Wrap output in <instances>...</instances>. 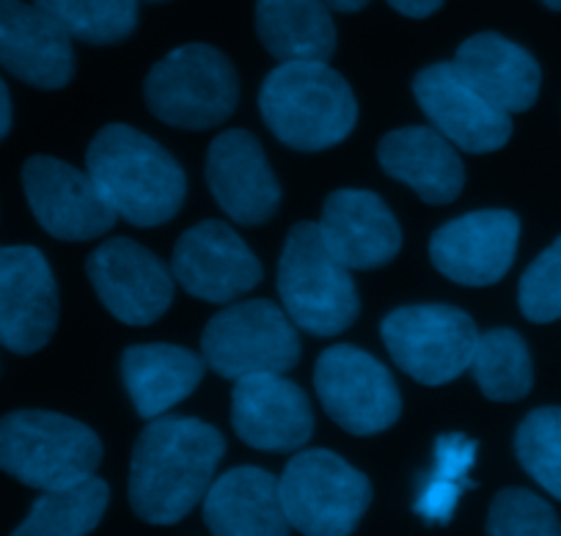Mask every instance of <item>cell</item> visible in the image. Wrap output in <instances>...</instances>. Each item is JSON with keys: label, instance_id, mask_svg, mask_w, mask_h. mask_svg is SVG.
I'll return each mask as SVG.
<instances>
[{"label": "cell", "instance_id": "7a4b0ae2", "mask_svg": "<svg viewBox=\"0 0 561 536\" xmlns=\"http://www.w3.org/2000/svg\"><path fill=\"white\" fill-rule=\"evenodd\" d=\"M85 171L116 218L140 229L169 224L185 204L187 179L180 162L158 140L127 124H107L94 135Z\"/></svg>", "mask_w": 561, "mask_h": 536}, {"label": "cell", "instance_id": "ffe728a7", "mask_svg": "<svg viewBox=\"0 0 561 536\" xmlns=\"http://www.w3.org/2000/svg\"><path fill=\"white\" fill-rule=\"evenodd\" d=\"M320 235L347 270L386 267L402 248V229L371 191H336L322 204Z\"/></svg>", "mask_w": 561, "mask_h": 536}, {"label": "cell", "instance_id": "d4e9b609", "mask_svg": "<svg viewBox=\"0 0 561 536\" xmlns=\"http://www.w3.org/2000/svg\"><path fill=\"white\" fill-rule=\"evenodd\" d=\"M256 34L280 64H328L336 50V25L325 0H256Z\"/></svg>", "mask_w": 561, "mask_h": 536}, {"label": "cell", "instance_id": "4fadbf2b", "mask_svg": "<svg viewBox=\"0 0 561 536\" xmlns=\"http://www.w3.org/2000/svg\"><path fill=\"white\" fill-rule=\"evenodd\" d=\"M58 324V289L45 253L34 246L0 248V346L34 355Z\"/></svg>", "mask_w": 561, "mask_h": 536}, {"label": "cell", "instance_id": "8fae6325", "mask_svg": "<svg viewBox=\"0 0 561 536\" xmlns=\"http://www.w3.org/2000/svg\"><path fill=\"white\" fill-rule=\"evenodd\" d=\"M23 187L34 218L56 240H96L116 224V213L89 171L58 157H31L23 166Z\"/></svg>", "mask_w": 561, "mask_h": 536}, {"label": "cell", "instance_id": "e575fe53", "mask_svg": "<svg viewBox=\"0 0 561 536\" xmlns=\"http://www.w3.org/2000/svg\"><path fill=\"white\" fill-rule=\"evenodd\" d=\"M12 129V96H9L7 83L0 78V140L7 138Z\"/></svg>", "mask_w": 561, "mask_h": 536}, {"label": "cell", "instance_id": "d6986e66", "mask_svg": "<svg viewBox=\"0 0 561 536\" xmlns=\"http://www.w3.org/2000/svg\"><path fill=\"white\" fill-rule=\"evenodd\" d=\"M0 67L36 89H64L75 75L72 39L36 3L0 0Z\"/></svg>", "mask_w": 561, "mask_h": 536}, {"label": "cell", "instance_id": "ba28073f", "mask_svg": "<svg viewBox=\"0 0 561 536\" xmlns=\"http://www.w3.org/2000/svg\"><path fill=\"white\" fill-rule=\"evenodd\" d=\"M202 357L234 383L251 375H284L300 361L298 324L270 300L237 303L207 322Z\"/></svg>", "mask_w": 561, "mask_h": 536}, {"label": "cell", "instance_id": "f1b7e54d", "mask_svg": "<svg viewBox=\"0 0 561 536\" xmlns=\"http://www.w3.org/2000/svg\"><path fill=\"white\" fill-rule=\"evenodd\" d=\"M515 452L523 470L561 501V408L531 410L517 426Z\"/></svg>", "mask_w": 561, "mask_h": 536}, {"label": "cell", "instance_id": "7c38bea8", "mask_svg": "<svg viewBox=\"0 0 561 536\" xmlns=\"http://www.w3.org/2000/svg\"><path fill=\"white\" fill-rule=\"evenodd\" d=\"M102 306L124 324H152L174 303V273L135 240L116 237L96 248L85 262Z\"/></svg>", "mask_w": 561, "mask_h": 536}, {"label": "cell", "instance_id": "7402d4cb", "mask_svg": "<svg viewBox=\"0 0 561 536\" xmlns=\"http://www.w3.org/2000/svg\"><path fill=\"white\" fill-rule=\"evenodd\" d=\"M460 78L504 113H523L537 102L542 72L537 58L501 34H477L455 56Z\"/></svg>", "mask_w": 561, "mask_h": 536}, {"label": "cell", "instance_id": "4316f807", "mask_svg": "<svg viewBox=\"0 0 561 536\" xmlns=\"http://www.w3.org/2000/svg\"><path fill=\"white\" fill-rule=\"evenodd\" d=\"M471 372L484 397L493 402H517L534 386L531 355H528L526 341L510 328H493L488 333H479Z\"/></svg>", "mask_w": 561, "mask_h": 536}, {"label": "cell", "instance_id": "cb8c5ba5", "mask_svg": "<svg viewBox=\"0 0 561 536\" xmlns=\"http://www.w3.org/2000/svg\"><path fill=\"white\" fill-rule=\"evenodd\" d=\"M122 377L140 419L154 421L196 391L204 357L174 344H135L124 350Z\"/></svg>", "mask_w": 561, "mask_h": 536}, {"label": "cell", "instance_id": "3957f363", "mask_svg": "<svg viewBox=\"0 0 561 536\" xmlns=\"http://www.w3.org/2000/svg\"><path fill=\"white\" fill-rule=\"evenodd\" d=\"M259 111L270 133L298 151L331 149L358 122L353 89L325 61L278 64L264 78Z\"/></svg>", "mask_w": 561, "mask_h": 536}, {"label": "cell", "instance_id": "d590c367", "mask_svg": "<svg viewBox=\"0 0 561 536\" xmlns=\"http://www.w3.org/2000/svg\"><path fill=\"white\" fill-rule=\"evenodd\" d=\"M325 3L336 12H360L369 0H325Z\"/></svg>", "mask_w": 561, "mask_h": 536}, {"label": "cell", "instance_id": "ac0fdd59", "mask_svg": "<svg viewBox=\"0 0 561 536\" xmlns=\"http://www.w3.org/2000/svg\"><path fill=\"white\" fill-rule=\"evenodd\" d=\"M231 424L242 443L259 452H295L314 435L306 394L280 375H251L234 383Z\"/></svg>", "mask_w": 561, "mask_h": 536}, {"label": "cell", "instance_id": "30bf717a", "mask_svg": "<svg viewBox=\"0 0 561 536\" xmlns=\"http://www.w3.org/2000/svg\"><path fill=\"white\" fill-rule=\"evenodd\" d=\"M314 386L325 413L350 435L386 432L402 413V397L391 372L358 346L336 344L322 352Z\"/></svg>", "mask_w": 561, "mask_h": 536}, {"label": "cell", "instance_id": "9a60e30c", "mask_svg": "<svg viewBox=\"0 0 561 536\" xmlns=\"http://www.w3.org/2000/svg\"><path fill=\"white\" fill-rule=\"evenodd\" d=\"M520 240V220L510 209H479L440 226L430 240V259L449 281L493 286L510 273Z\"/></svg>", "mask_w": 561, "mask_h": 536}, {"label": "cell", "instance_id": "83f0119b", "mask_svg": "<svg viewBox=\"0 0 561 536\" xmlns=\"http://www.w3.org/2000/svg\"><path fill=\"white\" fill-rule=\"evenodd\" d=\"M69 36L85 45H116L138 25L140 0H34Z\"/></svg>", "mask_w": 561, "mask_h": 536}, {"label": "cell", "instance_id": "8d00e7d4", "mask_svg": "<svg viewBox=\"0 0 561 536\" xmlns=\"http://www.w3.org/2000/svg\"><path fill=\"white\" fill-rule=\"evenodd\" d=\"M542 3L550 9V12H561V0H542Z\"/></svg>", "mask_w": 561, "mask_h": 536}, {"label": "cell", "instance_id": "836d02e7", "mask_svg": "<svg viewBox=\"0 0 561 536\" xmlns=\"http://www.w3.org/2000/svg\"><path fill=\"white\" fill-rule=\"evenodd\" d=\"M446 0H388V7L397 9L399 14H404V18H413V20L430 18V14L438 12Z\"/></svg>", "mask_w": 561, "mask_h": 536}, {"label": "cell", "instance_id": "5b68a950", "mask_svg": "<svg viewBox=\"0 0 561 536\" xmlns=\"http://www.w3.org/2000/svg\"><path fill=\"white\" fill-rule=\"evenodd\" d=\"M284 311L298 330L339 335L358 319L360 300L350 270L325 246L320 226L304 220L289 229L278 262Z\"/></svg>", "mask_w": 561, "mask_h": 536}, {"label": "cell", "instance_id": "6da1fadb", "mask_svg": "<svg viewBox=\"0 0 561 536\" xmlns=\"http://www.w3.org/2000/svg\"><path fill=\"white\" fill-rule=\"evenodd\" d=\"M226 441L198 419H154L140 432L129 463V503L152 525L180 523L204 501Z\"/></svg>", "mask_w": 561, "mask_h": 536}, {"label": "cell", "instance_id": "1f68e13d", "mask_svg": "<svg viewBox=\"0 0 561 536\" xmlns=\"http://www.w3.org/2000/svg\"><path fill=\"white\" fill-rule=\"evenodd\" d=\"M466 490H471V487L462 484V481L446 479L440 474H430L427 479L421 481V490L415 495V514L427 520V523H449Z\"/></svg>", "mask_w": 561, "mask_h": 536}, {"label": "cell", "instance_id": "603a6c76", "mask_svg": "<svg viewBox=\"0 0 561 536\" xmlns=\"http://www.w3.org/2000/svg\"><path fill=\"white\" fill-rule=\"evenodd\" d=\"M204 523L213 536H289L278 479L253 465L229 470L204 495Z\"/></svg>", "mask_w": 561, "mask_h": 536}, {"label": "cell", "instance_id": "74e56055", "mask_svg": "<svg viewBox=\"0 0 561 536\" xmlns=\"http://www.w3.org/2000/svg\"><path fill=\"white\" fill-rule=\"evenodd\" d=\"M147 3H165V0H147Z\"/></svg>", "mask_w": 561, "mask_h": 536}, {"label": "cell", "instance_id": "9c48e42d", "mask_svg": "<svg viewBox=\"0 0 561 536\" xmlns=\"http://www.w3.org/2000/svg\"><path fill=\"white\" fill-rule=\"evenodd\" d=\"M393 364L421 386H446L471 369L479 330L455 306H404L382 319Z\"/></svg>", "mask_w": 561, "mask_h": 536}, {"label": "cell", "instance_id": "8992f818", "mask_svg": "<svg viewBox=\"0 0 561 536\" xmlns=\"http://www.w3.org/2000/svg\"><path fill=\"white\" fill-rule=\"evenodd\" d=\"M147 105L180 129L224 124L240 100L234 64L213 45H182L158 61L144 83Z\"/></svg>", "mask_w": 561, "mask_h": 536}, {"label": "cell", "instance_id": "2e32d148", "mask_svg": "<svg viewBox=\"0 0 561 536\" xmlns=\"http://www.w3.org/2000/svg\"><path fill=\"white\" fill-rule=\"evenodd\" d=\"M413 94L435 129L468 155L499 151L512 138L510 113L477 94L451 61L421 69L413 80Z\"/></svg>", "mask_w": 561, "mask_h": 536}, {"label": "cell", "instance_id": "277c9868", "mask_svg": "<svg viewBox=\"0 0 561 536\" xmlns=\"http://www.w3.org/2000/svg\"><path fill=\"white\" fill-rule=\"evenodd\" d=\"M100 459V437L69 415L14 410L0 419V470L20 484L64 490L91 479Z\"/></svg>", "mask_w": 561, "mask_h": 536}, {"label": "cell", "instance_id": "484cf974", "mask_svg": "<svg viewBox=\"0 0 561 536\" xmlns=\"http://www.w3.org/2000/svg\"><path fill=\"white\" fill-rule=\"evenodd\" d=\"M107 484L96 476L64 490L42 492L12 536H89L107 509Z\"/></svg>", "mask_w": 561, "mask_h": 536}, {"label": "cell", "instance_id": "44dd1931", "mask_svg": "<svg viewBox=\"0 0 561 536\" xmlns=\"http://www.w3.org/2000/svg\"><path fill=\"white\" fill-rule=\"evenodd\" d=\"M377 160L388 176L413 187L421 202L446 207L466 185V168L455 144L435 127H402L377 144Z\"/></svg>", "mask_w": 561, "mask_h": 536}, {"label": "cell", "instance_id": "e0dca14e", "mask_svg": "<svg viewBox=\"0 0 561 536\" xmlns=\"http://www.w3.org/2000/svg\"><path fill=\"white\" fill-rule=\"evenodd\" d=\"M207 185L224 213L242 226L267 224L280 207L278 179L248 129H226L209 144Z\"/></svg>", "mask_w": 561, "mask_h": 536}, {"label": "cell", "instance_id": "52a82bcc", "mask_svg": "<svg viewBox=\"0 0 561 536\" xmlns=\"http://www.w3.org/2000/svg\"><path fill=\"white\" fill-rule=\"evenodd\" d=\"M289 525L306 536H350L371 503V484L360 470L325 448L300 452L278 481Z\"/></svg>", "mask_w": 561, "mask_h": 536}, {"label": "cell", "instance_id": "f546056e", "mask_svg": "<svg viewBox=\"0 0 561 536\" xmlns=\"http://www.w3.org/2000/svg\"><path fill=\"white\" fill-rule=\"evenodd\" d=\"M488 536H561V520L531 490L506 487L490 503Z\"/></svg>", "mask_w": 561, "mask_h": 536}, {"label": "cell", "instance_id": "4dcf8cb0", "mask_svg": "<svg viewBox=\"0 0 561 536\" xmlns=\"http://www.w3.org/2000/svg\"><path fill=\"white\" fill-rule=\"evenodd\" d=\"M520 311L539 324L561 319V237L523 273Z\"/></svg>", "mask_w": 561, "mask_h": 536}, {"label": "cell", "instance_id": "d6a6232c", "mask_svg": "<svg viewBox=\"0 0 561 536\" xmlns=\"http://www.w3.org/2000/svg\"><path fill=\"white\" fill-rule=\"evenodd\" d=\"M477 441L460 435V432H451V435H440L435 443V465L433 470L440 476H449V479L462 481V484L473 487V481L468 479V470L477 463Z\"/></svg>", "mask_w": 561, "mask_h": 536}, {"label": "cell", "instance_id": "5bb4252c", "mask_svg": "<svg viewBox=\"0 0 561 536\" xmlns=\"http://www.w3.org/2000/svg\"><path fill=\"white\" fill-rule=\"evenodd\" d=\"M171 273L187 295L229 303L262 281V264L224 220H204L176 240Z\"/></svg>", "mask_w": 561, "mask_h": 536}]
</instances>
